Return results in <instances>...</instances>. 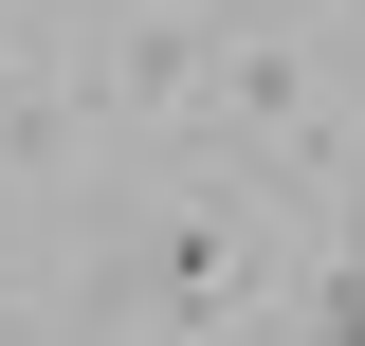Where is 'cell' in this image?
<instances>
[{
    "label": "cell",
    "mask_w": 365,
    "mask_h": 346,
    "mask_svg": "<svg viewBox=\"0 0 365 346\" xmlns=\"http://www.w3.org/2000/svg\"><path fill=\"white\" fill-rule=\"evenodd\" d=\"M110 292H128L146 328H220V310L256 292V237H237L220 201H182V219H146V237H128V273H110Z\"/></svg>",
    "instance_id": "1"
},
{
    "label": "cell",
    "mask_w": 365,
    "mask_h": 346,
    "mask_svg": "<svg viewBox=\"0 0 365 346\" xmlns=\"http://www.w3.org/2000/svg\"><path fill=\"white\" fill-rule=\"evenodd\" d=\"M311 346H365V256H347V273L311 292Z\"/></svg>",
    "instance_id": "2"
}]
</instances>
